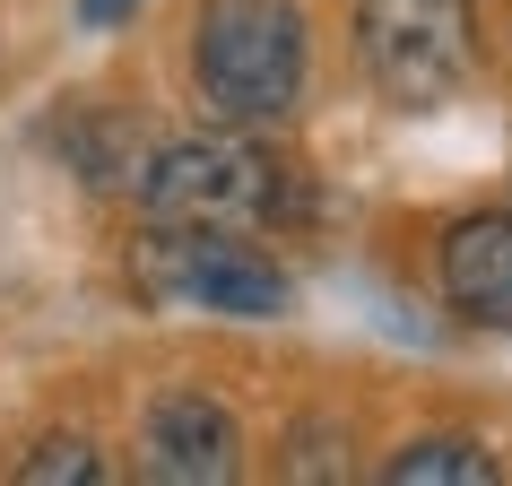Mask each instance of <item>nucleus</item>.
Returning a JSON list of instances; mask_svg holds the SVG:
<instances>
[{
	"label": "nucleus",
	"instance_id": "nucleus-2",
	"mask_svg": "<svg viewBox=\"0 0 512 486\" xmlns=\"http://www.w3.org/2000/svg\"><path fill=\"white\" fill-rule=\"evenodd\" d=\"M278 209H287V165L252 131H226V122L209 139H174L139 165V217L148 226H235V235H252Z\"/></svg>",
	"mask_w": 512,
	"mask_h": 486
},
{
	"label": "nucleus",
	"instance_id": "nucleus-5",
	"mask_svg": "<svg viewBox=\"0 0 512 486\" xmlns=\"http://www.w3.org/2000/svg\"><path fill=\"white\" fill-rule=\"evenodd\" d=\"M243 469V434L209 391H157L139 417V478L157 486H226Z\"/></svg>",
	"mask_w": 512,
	"mask_h": 486
},
{
	"label": "nucleus",
	"instance_id": "nucleus-8",
	"mask_svg": "<svg viewBox=\"0 0 512 486\" xmlns=\"http://www.w3.org/2000/svg\"><path fill=\"white\" fill-rule=\"evenodd\" d=\"M9 478H18V486H96V478H105V460L87 452V434H44Z\"/></svg>",
	"mask_w": 512,
	"mask_h": 486
},
{
	"label": "nucleus",
	"instance_id": "nucleus-9",
	"mask_svg": "<svg viewBox=\"0 0 512 486\" xmlns=\"http://www.w3.org/2000/svg\"><path fill=\"white\" fill-rule=\"evenodd\" d=\"M131 9H139V0H79V18L96 35H105V27H131Z\"/></svg>",
	"mask_w": 512,
	"mask_h": 486
},
{
	"label": "nucleus",
	"instance_id": "nucleus-3",
	"mask_svg": "<svg viewBox=\"0 0 512 486\" xmlns=\"http://www.w3.org/2000/svg\"><path fill=\"white\" fill-rule=\"evenodd\" d=\"M356 53H365V79L400 113H426L469 87L478 18H469V0H365L356 9Z\"/></svg>",
	"mask_w": 512,
	"mask_h": 486
},
{
	"label": "nucleus",
	"instance_id": "nucleus-6",
	"mask_svg": "<svg viewBox=\"0 0 512 486\" xmlns=\"http://www.w3.org/2000/svg\"><path fill=\"white\" fill-rule=\"evenodd\" d=\"M434 278H443V304H452L460 322L478 330H512V209L495 217H460L452 235H443V261H434Z\"/></svg>",
	"mask_w": 512,
	"mask_h": 486
},
{
	"label": "nucleus",
	"instance_id": "nucleus-4",
	"mask_svg": "<svg viewBox=\"0 0 512 486\" xmlns=\"http://www.w3.org/2000/svg\"><path fill=\"white\" fill-rule=\"evenodd\" d=\"M148 287L226 322H278L296 304L287 270L235 226H148Z\"/></svg>",
	"mask_w": 512,
	"mask_h": 486
},
{
	"label": "nucleus",
	"instance_id": "nucleus-1",
	"mask_svg": "<svg viewBox=\"0 0 512 486\" xmlns=\"http://www.w3.org/2000/svg\"><path fill=\"white\" fill-rule=\"evenodd\" d=\"M304 9L296 0H200L191 18V87L226 131H278L304 105Z\"/></svg>",
	"mask_w": 512,
	"mask_h": 486
},
{
	"label": "nucleus",
	"instance_id": "nucleus-7",
	"mask_svg": "<svg viewBox=\"0 0 512 486\" xmlns=\"http://www.w3.org/2000/svg\"><path fill=\"white\" fill-rule=\"evenodd\" d=\"M391 486H495V452L469 443V434H417L382 460Z\"/></svg>",
	"mask_w": 512,
	"mask_h": 486
}]
</instances>
